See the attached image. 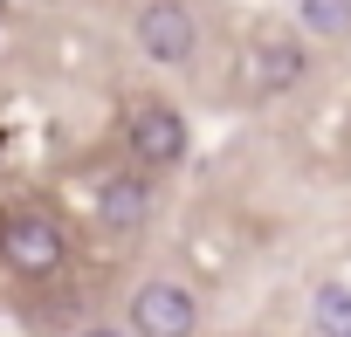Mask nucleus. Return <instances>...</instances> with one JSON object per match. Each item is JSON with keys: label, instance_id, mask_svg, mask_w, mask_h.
Returning <instances> with one entry per match:
<instances>
[{"label": "nucleus", "instance_id": "1", "mask_svg": "<svg viewBox=\"0 0 351 337\" xmlns=\"http://www.w3.org/2000/svg\"><path fill=\"white\" fill-rule=\"evenodd\" d=\"M124 151H131V165H145V173H172V165L186 158V117L165 97L131 103L124 110Z\"/></svg>", "mask_w": 351, "mask_h": 337}, {"label": "nucleus", "instance_id": "2", "mask_svg": "<svg viewBox=\"0 0 351 337\" xmlns=\"http://www.w3.org/2000/svg\"><path fill=\"white\" fill-rule=\"evenodd\" d=\"M131 35H138V55L158 62V69H180V62H193V49H200V21H193L186 0H145Z\"/></svg>", "mask_w": 351, "mask_h": 337}, {"label": "nucleus", "instance_id": "3", "mask_svg": "<svg viewBox=\"0 0 351 337\" xmlns=\"http://www.w3.org/2000/svg\"><path fill=\"white\" fill-rule=\"evenodd\" d=\"M0 262H8L14 275H56V269L69 262V241H62V227H56L49 214L21 207V214L0 221Z\"/></svg>", "mask_w": 351, "mask_h": 337}, {"label": "nucleus", "instance_id": "4", "mask_svg": "<svg viewBox=\"0 0 351 337\" xmlns=\"http://www.w3.org/2000/svg\"><path fill=\"white\" fill-rule=\"evenodd\" d=\"M124 330L131 337H193L200 330V303L180 282H138L131 310H124Z\"/></svg>", "mask_w": 351, "mask_h": 337}, {"label": "nucleus", "instance_id": "5", "mask_svg": "<svg viewBox=\"0 0 351 337\" xmlns=\"http://www.w3.org/2000/svg\"><path fill=\"white\" fill-rule=\"evenodd\" d=\"M310 76V49L296 42V35H262L255 49H248V62H241V83L255 90V97H282V90H296Z\"/></svg>", "mask_w": 351, "mask_h": 337}, {"label": "nucleus", "instance_id": "6", "mask_svg": "<svg viewBox=\"0 0 351 337\" xmlns=\"http://www.w3.org/2000/svg\"><path fill=\"white\" fill-rule=\"evenodd\" d=\"M145 214H152L145 173H110V179L97 186V221H104V234H138Z\"/></svg>", "mask_w": 351, "mask_h": 337}, {"label": "nucleus", "instance_id": "7", "mask_svg": "<svg viewBox=\"0 0 351 337\" xmlns=\"http://www.w3.org/2000/svg\"><path fill=\"white\" fill-rule=\"evenodd\" d=\"M296 21L310 42H351V0H296Z\"/></svg>", "mask_w": 351, "mask_h": 337}, {"label": "nucleus", "instance_id": "8", "mask_svg": "<svg viewBox=\"0 0 351 337\" xmlns=\"http://www.w3.org/2000/svg\"><path fill=\"white\" fill-rule=\"evenodd\" d=\"M310 316H317L324 337H351V282H324L317 303H310Z\"/></svg>", "mask_w": 351, "mask_h": 337}, {"label": "nucleus", "instance_id": "9", "mask_svg": "<svg viewBox=\"0 0 351 337\" xmlns=\"http://www.w3.org/2000/svg\"><path fill=\"white\" fill-rule=\"evenodd\" d=\"M83 337H124V330H83Z\"/></svg>", "mask_w": 351, "mask_h": 337}]
</instances>
